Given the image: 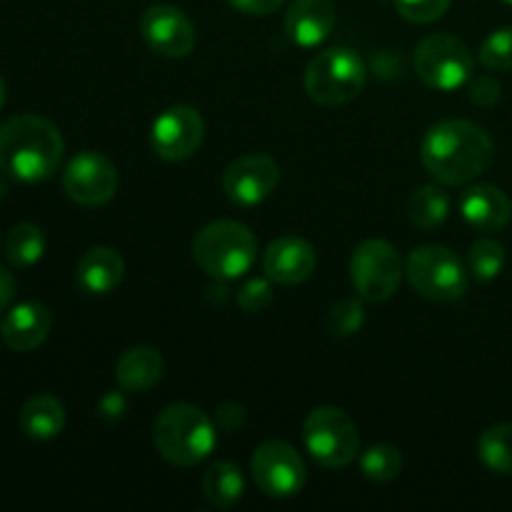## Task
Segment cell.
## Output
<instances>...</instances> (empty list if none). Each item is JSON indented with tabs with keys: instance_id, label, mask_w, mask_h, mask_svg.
I'll return each instance as SVG.
<instances>
[{
	"instance_id": "1",
	"label": "cell",
	"mask_w": 512,
	"mask_h": 512,
	"mask_svg": "<svg viewBox=\"0 0 512 512\" xmlns=\"http://www.w3.org/2000/svg\"><path fill=\"white\" fill-rule=\"evenodd\" d=\"M420 158L443 185H465L488 170L493 140L470 120H443L425 133Z\"/></svg>"
},
{
	"instance_id": "2",
	"label": "cell",
	"mask_w": 512,
	"mask_h": 512,
	"mask_svg": "<svg viewBox=\"0 0 512 512\" xmlns=\"http://www.w3.org/2000/svg\"><path fill=\"white\" fill-rule=\"evenodd\" d=\"M65 143L48 118L25 113L0 125V170L20 183H43L63 160Z\"/></svg>"
},
{
	"instance_id": "3",
	"label": "cell",
	"mask_w": 512,
	"mask_h": 512,
	"mask_svg": "<svg viewBox=\"0 0 512 512\" xmlns=\"http://www.w3.org/2000/svg\"><path fill=\"white\" fill-rule=\"evenodd\" d=\"M153 443L168 463L193 468L215 448V425L190 403H173L155 418Z\"/></svg>"
},
{
	"instance_id": "4",
	"label": "cell",
	"mask_w": 512,
	"mask_h": 512,
	"mask_svg": "<svg viewBox=\"0 0 512 512\" xmlns=\"http://www.w3.org/2000/svg\"><path fill=\"white\" fill-rule=\"evenodd\" d=\"M193 258L210 278L235 280L253 268L258 240L238 220H215L195 235Z\"/></svg>"
},
{
	"instance_id": "5",
	"label": "cell",
	"mask_w": 512,
	"mask_h": 512,
	"mask_svg": "<svg viewBox=\"0 0 512 512\" xmlns=\"http://www.w3.org/2000/svg\"><path fill=\"white\" fill-rule=\"evenodd\" d=\"M368 70L363 58L348 48H330L315 55L305 68V93L318 105H345L363 90Z\"/></svg>"
},
{
	"instance_id": "6",
	"label": "cell",
	"mask_w": 512,
	"mask_h": 512,
	"mask_svg": "<svg viewBox=\"0 0 512 512\" xmlns=\"http://www.w3.org/2000/svg\"><path fill=\"white\" fill-rule=\"evenodd\" d=\"M405 275L413 290L435 303H450L468 293V270L463 260L443 245H420L410 253Z\"/></svg>"
},
{
	"instance_id": "7",
	"label": "cell",
	"mask_w": 512,
	"mask_h": 512,
	"mask_svg": "<svg viewBox=\"0 0 512 512\" xmlns=\"http://www.w3.org/2000/svg\"><path fill=\"white\" fill-rule=\"evenodd\" d=\"M415 73L433 90H458L473 78L475 60L468 45L450 33L428 35L415 48Z\"/></svg>"
},
{
	"instance_id": "8",
	"label": "cell",
	"mask_w": 512,
	"mask_h": 512,
	"mask_svg": "<svg viewBox=\"0 0 512 512\" xmlns=\"http://www.w3.org/2000/svg\"><path fill=\"white\" fill-rule=\"evenodd\" d=\"M303 440L323 468L338 470L358 458V428L340 408H315L303 425Z\"/></svg>"
},
{
	"instance_id": "9",
	"label": "cell",
	"mask_w": 512,
	"mask_h": 512,
	"mask_svg": "<svg viewBox=\"0 0 512 512\" xmlns=\"http://www.w3.org/2000/svg\"><path fill=\"white\" fill-rule=\"evenodd\" d=\"M403 263L398 250L385 240H365L350 260V280L365 303H385L398 293Z\"/></svg>"
},
{
	"instance_id": "10",
	"label": "cell",
	"mask_w": 512,
	"mask_h": 512,
	"mask_svg": "<svg viewBox=\"0 0 512 512\" xmlns=\"http://www.w3.org/2000/svg\"><path fill=\"white\" fill-rule=\"evenodd\" d=\"M253 480L268 498H293L305 485L308 470L293 445L268 440L253 455Z\"/></svg>"
},
{
	"instance_id": "11",
	"label": "cell",
	"mask_w": 512,
	"mask_h": 512,
	"mask_svg": "<svg viewBox=\"0 0 512 512\" xmlns=\"http://www.w3.org/2000/svg\"><path fill=\"white\" fill-rule=\"evenodd\" d=\"M63 188L70 200L85 208L105 205L118 190V170L105 155L83 150L68 163L63 173Z\"/></svg>"
},
{
	"instance_id": "12",
	"label": "cell",
	"mask_w": 512,
	"mask_h": 512,
	"mask_svg": "<svg viewBox=\"0 0 512 512\" xmlns=\"http://www.w3.org/2000/svg\"><path fill=\"white\" fill-rule=\"evenodd\" d=\"M205 123L200 113L190 105H173L155 118L150 145L155 155L170 163L188 160L203 143Z\"/></svg>"
},
{
	"instance_id": "13",
	"label": "cell",
	"mask_w": 512,
	"mask_h": 512,
	"mask_svg": "<svg viewBox=\"0 0 512 512\" xmlns=\"http://www.w3.org/2000/svg\"><path fill=\"white\" fill-rule=\"evenodd\" d=\"M140 35L153 53L165 58H185L198 43L193 20L175 5H153L145 10L140 18Z\"/></svg>"
},
{
	"instance_id": "14",
	"label": "cell",
	"mask_w": 512,
	"mask_h": 512,
	"mask_svg": "<svg viewBox=\"0 0 512 512\" xmlns=\"http://www.w3.org/2000/svg\"><path fill=\"white\" fill-rule=\"evenodd\" d=\"M280 168L273 158L263 153H250L233 160L223 173V190L235 205L253 208L270 198L278 188Z\"/></svg>"
},
{
	"instance_id": "15",
	"label": "cell",
	"mask_w": 512,
	"mask_h": 512,
	"mask_svg": "<svg viewBox=\"0 0 512 512\" xmlns=\"http://www.w3.org/2000/svg\"><path fill=\"white\" fill-rule=\"evenodd\" d=\"M315 263L318 258H315L313 245L298 235H283V238L273 240L263 253L265 278L278 285L303 283L313 275Z\"/></svg>"
},
{
	"instance_id": "16",
	"label": "cell",
	"mask_w": 512,
	"mask_h": 512,
	"mask_svg": "<svg viewBox=\"0 0 512 512\" xmlns=\"http://www.w3.org/2000/svg\"><path fill=\"white\" fill-rule=\"evenodd\" d=\"M53 325V315L43 303H20L8 310V315L0 323V338L13 353H30L45 343Z\"/></svg>"
},
{
	"instance_id": "17",
	"label": "cell",
	"mask_w": 512,
	"mask_h": 512,
	"mask_svg": "<svg viewBox=\"0 0 512 512\" xmlns=\"http://www.w3.org/2000/svg\"><path fill=\"white\" fill-rule=\"evenodd\" d=\"M335 28L333 0H293L285 13V33L300 48H315Z\"/></svg>"
},
{
	"instance_id": "18",
	"label": "cell",
	"mask_w": 512,
	"mask_h": 512,
	"mask_svg": "<svg viewBox=\"0 0 512 512\" xmlns=\"http://www.w3.org/2000/svg\"><path fill=\"white\" fill-rule=\"evenodd\" d=\"M460 210L470 228L480 233H498L512 218V203L508 195L495 185H475L460 200Z\"/></svg>"
},
{
	"instance_id": "19",
	"label": "cell",
	"mask_w": 512,
	"mask_h": 512,
	"mask_svg": "<svg viewBox=\"0 0 512 512\" xmlns=\"http://www.w3.org/2000/svg\"><path fill=\"white\" fill-rule=\"evenodd\" d=\"M125 263L113 248H90L75 268V280L90 295H108L123 283Z\"/></svg>"
},
{
	"instance_id": "20",
	"label": "cell",
	"mask_w": 512,
	"mask_h": 512,
	"mask_svg": "<svg viewBox=\"0 0 512 512\" xmlns=\"http://www.w3.org/2000/svg\"><path fill=\"white\" fill-rule=\"evenodd\" d=\"M163 370V355L148 345H138L120 355L118 365H115V378H118L120 388L128 393H145L160 383Z\"/></svg>"
},
{
	"instance_id": "21",
	"label": "cell",
	"mask_w": 512,
	"mask_h": 512,
	"mask_svg": "<svg viewBox=\"0 0 512 512\" xmlns=\"http://www.w3.org/2000/svg\"><path fill=\"white\" fill-rule=\"evenodd\" d=\"M20 428L33 440H53L65 428V408L55 395L40 393L20 408Z\"/></svg>"
},
{
	"instance_id": "22",
	"label": "cell",
	"mask_w": 512,
	"mask_h": 512,
	"mask_svg": "<svg viewBox=\"0 0 512 512\" xmlns=\"http://www.w3.org/2000/svg\"><path fill=\"white\" fill-rule=\"evenodd\" d=\"M243 493H245V480L238 465L218 460V463H213L208 470H205L203 495L210 500V505L228 510L243 498Z\"/></svg>"
},
{
	"instance_id": "23",
	"label": "cell",
	"mask_w": 512,
	"mask_h": 512,
	"mask_svg": "<svg viewBox=\"0 0 512 512\" xmlns=\"http://www.w3.org/2000/svg\"><path fill=\"white\" fill-rule=\"evenodd\" d=\"M408 215L415 228L435 230L448 220L450 215V198L438 188V185H425L415 190L408 203Z\"/></svg>"
},
{
	"instance_id": "24",
	"label": "cell",
	"mask_w": 512,
	"mask_h": 512,
	"mask_svg": "<svg viewBox=\"0 0 512 512\" xmlns=\"http://www.w3.org/2000/svg\"><path fill=\"white\" fill-rule=\"evenodd\" d=\"M45 253V235L38 225L20 223L15 225L5 240V258L13 268H30L38 263Z\"/></svg>"
},
{
	"instance_id": "25",
	"label": "cell",
	"mask_w": 512,
	"mask_h": 512,
	"mask_svg": "<svg viewBox=\"0 0 512 512\" xmlns=\"http://www.w3.org/2000/svg\"><path fill=\"white\" fill-rule=\"evenodd\" d=\"M478 458L498 475H512V423L485 430L478 440Z\"/></svg>"
},
{
	"instance_id": "26",
	"label": "cell",
	"mask_w": 512,
	"mask_h": 512,
	"mask_svg": "<svg viewBox=\"0 0 512 512\" xmlns=\"http://www.w3.org/2000/svg\"><path fill=\"white\" fill-rule=\"evenodd\" d=\"M468 268L470 275L480 283H490V280L498 278L505 268V248L498 243V240H475L470 245L468 253Z\"/></svg>"
},
{
	"instance_id": "27",
	"label": "cell",
	"mask_w": 512,
	"mask_h": 512,
	"mask_svg": "<svg viewBox=\"0 0 512 512\" xmlns=\"http://www.w3.org/2000/svg\"><path fill=\"white\" fill-rule=\"evenodd\" d=\"M360 470L373 483H390L403 473V458L393 445H373L360 455Z\"/></svg>"
},
{
	"instance_id": "28",
	"label": "cell",
	"mask_w": 512,
	"mask_h": 512,
	"mask_svg": "<svg viewBox=\"0 0 512 512\" xmlns=\"http://www.w3.org/2000/svg\"><path fill=\"white\" fill-rule=\"evenodd\" d=\"M480 63L493 73L512 70V25L488 35V40L480 48Z\"/></svg>"
},
{
	"instance_id": "29",
	"label": "cell",
	"mask_w": 512,
	"mask_h": 512,
	"mask_svg": "<svg viewBox=\"0 0 512 512\" xmlns=\"http://www.w3.org/2000/svg\"><path fill=\"white\" fill-rule=\"evenodd\" d=\"M365 323V310L360 300H340L333 310H330V330L340 338L355 335Z\"/></svg>"
},
{
	"instance_id": "30",
	"label": "cell",
	"mask_w": 512,
	"mask_h": 512,
	"mask_svg": "<svg viewBox=\"0 0 512 512\" xmlns=\"http://www.w3.org/2000/svg\"><path fill=\"white\" fill-rule=\"evenodd\" d=\"M453 0H395V8L410 23H433L450 10Z\"/></svg>"
},
{
	"instance_id": "31",
	"label": "cell",
	"mask_w": 512,
	"mask_h": 512,
	"mask_svg": "<svg viewBox=\"0 0 512 512\" xmlns=\"http://www.w3.org/2000/svg\"><path fill=\"white\" fill-rule=\"evenodd\" d=\"M270 300H273V288H270L268 280H248L238 290V305L243 310H248V313H260V310L268 308Z\"/></svg>"
},
{
	"instance_id": "32",
	"label": "cell",
	"mask_w": 512,
	"mask_h": 512,
	"mask_svg": "<svg viewBox=\"0 0 512 512\" xmlns=\"http://www.w3.org/2000/svg\"><path fill=\"white\" fill-rule=\"evenodd\" d=\"M470 100L478 105H495L500 100V83L495 78H488V75L473 80V85H470Z\"/></svg>"
},
{
	"instance_id": "33",
	"label": "cell",
	"mask_w": 512,
	"mask_h": 512,
	"mask_svg": "<svg viewBox=\"0 0 512 512\" xmlns=\"http://www.w3.org/2000/svg\"><path fill=\"white\" fill-rule=\"evenodd\" d=\"M215 423H218L220 430L225 433H235L245 425V408L238 403H223L215 413Z\"/></svg>"
},
{
	"instance_id": "34",
	"label": "cell",
	"mask_w": 512,
	"mask_h": 512,
	"mask_svg": "<svg viewBox=\"0 0 512 512\" xmlns=\"http://www.w3.org/2000/svg\"><path fill=\"white\" fill-rule=\"evenodd\" d=\"M235 10L245 15H270L285 3V0H228Z\"/></svg>"
},
{
	"instance_id": "35",
	"label": "cell",
	"mask_w": 512,
	"mask_h": 512,
	"mask_svg": "<svg viewBox=\"0 0 512 512\" xmlns=\"http://www.w3.org/2000/svg\"><path fill=\"white\" fill-rule=\"evenodd\" d=\"M15 298V278L5 265H0V313L8 310V305Z\"/></svg>"
},
{
	"instance_id": "36",
	"label": "cell",
	"mask_w": 512,
	"mask_h": 512,
	"mask_svg": "<svg viewBox=\"0 0 512 512\" xmlns=\"http://www.w3.org/2000/svg\"><path fill=\"white\" fill-rule=\"evenodd\" d=\"M123 413H125L123 395L108 393L103 400H100V415H103V418H123Z\"/></svg>"
},
{
	"instance_id": "37",
	"label": "cell",
	"mask_w": 512,
	"mask_h": 512,
	"mask_svg": "<svg viewBox=\"0 0 512 512\" xmlns=\"http://www.w3.org/2000/svg\"><path fill=\"white\" fill-rule=\"evenodd\" d=\"M5 170H0V200L5 198V193H8V178H5Z\"/></svg>"
},
{
	"instance_id": "38",
	"label": "cell",
	"mask_w": 512,
	"mask_h": 512,
	"mask_svg": "<svg viewBox=\"0 0 512 512\" xmlns=\"http://www.w3.org/2000/svg\"><path fill=\"white\" fill-rule=\"evenodd\" d=\"M5 100H8V85H5V80L0 78V108L5 105Z\"/></svg>"
},
{
	"instance_id": "39",
	"label": "cell",
	"mask_w": 512,
	"mask_h": 512,
	"mask_svg": "<svg viewBox=\"0 0 512 512\" xmlns=\"http://www.w3.org/2000/svg\"><path fill=\"white\" fill-rule=\"evenodd\" d=\"M503 3H508V5H512V0H503Z\"/></svg>"
}]
</instances>
